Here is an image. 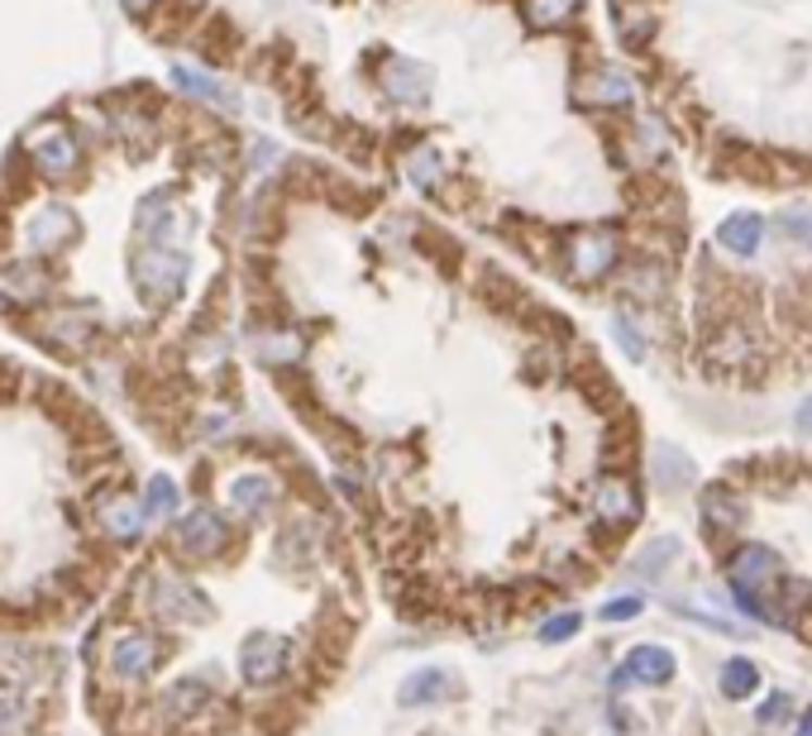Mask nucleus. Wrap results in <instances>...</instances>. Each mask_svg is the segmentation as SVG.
<instances>
[{
  "instance_id": "1",
  "label": "nucleus",
  "mask_w": 812,
  "mask_h": 736,
  "mask_svg": "<svg viewBox=\"0 0 812 736\" xmlns=\"http://www.w3.org/2000/svg\"><path fill=\"white\" fill-rule=\"evenodd\" d=\"M554 259H560L564 283L598 287L622 269V230L616 225H578V230H569L560 239Z\"/></svg>"
},
{
  "instance_id": "2",
  "label": "nucleus",
  "mask_w": 812,
  "mask_h": 736,
  "mask_svg": "<svg viewBox=\"0 0 812 736\" xmlns=\"http://www.w3.org/2000/svg\"><path fill=\"white\" fill-rule=\"evenodd\" d=\"M726 584H732L736 602H741L750 618L770 622L774 612L760 598H770L774 584H779V554H774L770 546H741L732 554V564H726Z\"/></svg>"
},
{
  "instance_id": "3",
  "label": "nucleus",
  "mask_w": 812,
  "mask_h": 736,
  "mask_svg": "<svg viewBox=\"0 0 812 736\" xmlns=\"http://www.w3.org/2000/svg\"><path fill=\"white\" fill-rule=\"evenodd\" d=\"M574 105L584 111H632L636 105V82L632 72H622L616 63H588L574 77Z\"/></svg>"
},
{
  "instance_id": "4",
  "label": "nucleus",
  "mask_w": 812,
  "mask_h": 736,
  "mask_svg": "<svg viewBox=\"0 0 812 736\" xmlns=\"http://www.w3.org/2000/svg\"><path fill=\"white\" fill-rule=\"evenodd\" d=\"M622 144H616V153H622V163H626V173H654V167H664L670 163V125H664L660 115H636L632 125L616 135Z\"/></svg>"
},
{
  "instance_id": "5",
  "label": "nucleus",
  "mask_w": 812,
  "mask_h": 736,
  "mask_svg": "<svg viewBox=\"0 0 812 736\" xmlns=\"http://www.w3.org/2000/svg\"><path fill=\"white\" fill-rule=\"evenodd\" d=\"M373 82H378V91L387 96L392 105H407V111H416V105L430 101V67L416 63V58H402V53H387L383 63H373Z\"/></svg>"
},
{
  "instance_id": "6",
  "label": "nucleus",
  "mask_w": 812,
  "mask_h": 736,
  "mask_svg": "<svg viewBox=\"0 0 812 736\" xmlns=\"http://www.w3.org/2000/svg\"><path fill=\"white\" fill-rule=\"evenodd\" d=\"M182 277H187V253L173 245H153L135 259V283L149 301H173Z\"/></svg>"
},
{
  "instance_id": "7",
  "label": "nucleus",
  "mask_w": 812,
  "mask_h": 736,
  "mask_svg": "<svg viewBox=\"0 0 812 736\" xmlns=\"http://www.w3.org/2000/svg\"><path fill=\"white\" fill-rule=\"evenodd\" d=\"M616 287H622L626 301L654 307V301H664V292H670V259H660V253H636V259H626L622 269H616Z\"/></svg>"
},
{
  "instance_id": "8",
  "label": "nucleus",
  "mask_w": 812,
  "mask_h": 736,
  "mask_svg": "<svg viewBox=\"0 0 812 736\" xmlns=\"http://www.w3.org/2000/svg\"><path fill=\"white\" fill-rule=\"evenodd\" d=\"M592 512H598L602 526L632 531L640 522V492H636V484H632V478H622V474L598 478V488H592Z\"/></svg>"
},
{
  "instance_id": "9",
  "label": "nucleus",
  "mask_w": 812,
  "mask_h": 736,
  "mask_svg": "<svg viewBox=\"0 0 812 736\" xmlns=\"http://www.w3.org/2000/svg\"><path fill=\"white\" fill-rule=\"evenodd\" d=\"M674 650L670 646H636L632 656L616 665L612 684L616 689H626V684H646V689H664V684L674 679Z\"/></svg>"
},
{
  "instance_id": "10",
  "label": "nucleus",
  "mask_w": 812,
  "mask_h": 736,
  "mask_svg": "<svg viewBox=\"0 0 812 736\" xmlns=\"http://www.w3.org/2000/svg\"><path fill=\"white\" fill-rule=\"evenodd\" d=\"M612 34L626 53H646L660 39V15L646 0H612Z\"/></svg>"
},
{
  "instance_id": "11",
  "label": "nucleus",
  "mask_w": 812,
  "mask_h": 736,
  "mask_svg": "<svg viewBox=\"0 0 812 736\" xmlns=\"http://www.w3.org/2000/svg\"><path fill=\"white\" fill-rule=\"evenodd\" d=\"M397 167H402V177L416 191H430V197H440L445 183H450V173H445V159H440V149L426 139H416V144H407L402 153H397Z\"/></svg>"
},
{
  "instance_id": "12",
  "label": "nucleus",
  "mask_w": 812,
  "mask_h": 736,
  "mask_svg": "<svg viewBox=\"0 0 812 736\" xmlns=\"http://www.w3.org/2000/svg\"><path fill=\"white\" fill-rule=\"evenodd\" d=\"M283 665H287V641H283V636L259 632V636H249V641H245V650H239V670H245L249 684H273L277 674H283Z\"/></svg>"
},
{
  "instance_id": "13",
  "label": "nucleus",
  "mask_w": 812,
  "mask_h": 736,
  "mask_svg": "<svg viewBox=\"0 0 812 736\" xmlns=\"http://www.w3.org/2000/svg\"><path fill=\"white\" fill-rule=\"evenodd\" d=\"M588 0H516L521 10V24L536 34H564L574 29V20L584 15Z\"/></svg>"
},
{
  "instance_id": "14",
  "label": "nucleus",
  "mask_w": 812,
  "mask_h": 736,
  "mask_svg": "<svg viewBox=\"0 0 812 736\" xmlns=\"http://www.w3.org/2000/svg\"><path fill=\"white\" fill-rule=\"evenodd\" d=\"M760 245H765V215L736 211L717 225V249L732 259H750V253H760Z\"/></svg>"
},
{
  "instance_id": "15",
  "label": "nucleus",
  "mask_w": 812,
  "mask_h": 736,
  "mask_svg": "<svg viewBox=\"0 0 812 736\" xmlns=\"http://www.w3.org/2000/svg\"><path fill=\"white\" fill-rule=\"evenodd\" d=\"M698 507H702V522H708L712 531H736V526H746V516H750L746 498L732 484H708Z\"/></svg>"
},
{
  "instance_id": "16",
  "label": "nucleus",
  "mask_w": 812,
  "mask_h": 736,
  "mask_svg": "<svg viewBox=\"0 0 812 736\" xmlns=\"http://www.w3.org/2000/svg\"><path fill=\"white\" fill-rule=\"evenodd\" d=\"M29 149H34V159H39V167L48 177H67L72 167H77V139L58 125H43L39 135L29 139Z\"/></svg>"
},
{
  "instance_id": "17",
  "label": "nucleus",
  "mask_w": 812,
  "mask_h": 736,
  "mask_svg": "<svg viewBox=\"0 0 812 736\" xmlns=\"http://www.w3.org/2000/svg\"><path fill=\"white\" fill-rule=\"evenodd\" d=\"M173 87L182 91V96H191V101H205V105H221V111H235L239 105V96H235V87H225L221 77H205V72H197V67H187V63H177L173 67Z\"/></svg>"
},
{
  "instance_id": "18",
  "label": "nucleus",
  "mask_w": 812,
  "mask_h": 736,
  "mask_svg": "<svg viewBox=\"0 0 812 736\" xmlns=\"http://www.w3.org/2000/svg\"><path fill=\"white\" fill-rule=\"evenodd\" d=\"M139 235H149L153 245H173V239L182 235V211L167 191H153V197L139 207Z\"/></svg>"
},
{
  "instance_id": "19",
  "label": "nucleus",
  "mask_w": 812,
  "mask_h": 736,
  "mask_svg": "<svg viewBox=\"0 0 812 736\" xmlns=\"http://www.w3.org/2000/svg\"><path fill=\"white\" fill-rule=\"evenodd\" d=\"M159 665V641L153 636H120L115 650H111V670L135 679V674H149Z\"/></svg>"
},
{
  "instance_id": "20",
  "label": "nucleus",
  "mask_w": 812,
  "mask_h": 736,
  "mask_svg": "<svg viewBox=\"0 0 812 736\" xmlns=\"http://www.w3.org/2000/svg\"><path fill=\"white\" fill-rule=\"evenodd\" d=\"M72 235H77V221H72V211H63V207H48L29 221V249H39V253L63 249Z\"/></svg>"
},
{
  "instance_id": "21",
  "label": "nucleus",
  "mask_w": 812,
  "mask_h": 736,
  "mask_svg": "<svg viewBox=\"0 0 812 736\" xmlns=\"http://www.w3.org/2000/svg\"><path fill=\"white\" fill-rule=\"evenodd\" d=\"M177 540H182V550H191V554H215L225 546V522L215 512H191L187 522L177 526Z\"/></svg>"
},
{
  "instance_id": "22",
  "label": "nucleus",
  "mask_w": 812,
  "mask_h": 736,
  "mask_svg": "<svg viewBox=\"0 0 812 736\" xmlns=\"http://www.w3.org/2000/svg\"><path fill=\"white\" fill-rule=\"evenodd\" d=\"M650 474H654V484H660L664 492H678V488L694 484V460H688L678 445H654Z\"/></svg>"
},
{
  "instance_id": "23",
  "label": "nucleus",
  "mask_w": 812,
  "mask_h": 736,
  "mask_svg": "<svg viewBox=\"0 0 812 736\" xmlns=\"http://www.w3.org/2000/svg\"><path fill=\"white\" fill-rule=\"evenodd\" d=\"M273 498H277V488H273V478H263V474H245L229 484V507L245 516H263L273 507Z\"/></svg>"
},
{
  "instance_id": "24",
  "label": "nucleus",
  "mask_w": 812,
  "mask_h": 736,
  "mask_svg": "<svg viewBox=\"0 0 812 736\" xmlns=\"http://www.w3.org/2000/svg\"><path fill=\"white\" fill-rule=\"evenodd\" d=\"M450 694V674L445 670H416L407 674V684L397 689V703L402 708H421V703H435V698Z\"/></svg>"
},
{
  "instance_id": "25",
  "label": "nucleus",
  "mask_w": 812,
  "mask_h": 736,
  "mask_svg": "<svg viewBox=\"0 0 812 736\" xmlns=\"http://www.w3.org/2000/svg\"><path fill=\"white\" fill-rule=\"evenodd\" d=\"M684 554V540L678 536H654L646 550H640V560L632 564V570L640 574V578H660V574H670V564Z\"/></svg>"
},
{
  "instance_id": "26",
  "label": "nucleus",
  "mask_w": 812,
  "mask_h": 736,
  "mask_svg": "<svg viewBox=\"0 0 812 736\" xmlns=\"http://www.w3.org/2000/svg\"><path fill=\"white\" fill-rule=\"evenodd\" d=\"M755 689H760V670H755V660H746V656L726 660V665H722V694H726V698H750Z\"/></svg>"
},
{
  "instance_id": "27",
  "label": "nucleus",
  "mask_w": 812,
  "mask_h": 736,
  "mask_svg": "<svg viewBox=\"0 0 812 736\" xmlns=\"http://www.w3.org/2000/svg\"><path fill=\"white\" fill-rule=\"evenodd\" d=\"M774 230H779L798 253H812V207H789L774 221Z\"/></svg>"
},
{
  "instance_id": "28",
  "label": "nucleus",
  "mask_w": 812,
  "mask_h": 736,
  "mask_svg": "<svg viewBox=\"0 0 812 736\" xmlns=\"http://www.w3.org/2000/svg\"><path fill=\"white\" fill-rule=\"evenodd\" d=\"M105 526H111L115 536H135V531L143 526V507H139V502H129V498L105 502Z\"/></svg>"
},
{
  "instance_id": "29",
  "label": "nucleus",
  "mask_w": 812,
  "mask_h": 736,
  "mask_svg": "<svg viewBox=\"0 0 812 736\" xmlns=\"http://www.w3.org/2000/svg\"><path fill=\"white\" fill-rule=\"evenodd\" d=\"M191 598H201V594H191L187 584H163V602H159V608L173 612V618H205V602H191Z\"/></svg>"
},
{
  "instance_id": "30",
  "label": "nucleus",
  "mask_w": 812,
  "mask_h": 736,
  "mask_svg": "<svg viewBox=\"0 0 812 736\" xmlns=\"http://www.w3.org/2000/svg\"><path fill=\"white\" fill-rule=\"evenodd\" d=\"M612 335H616V345H622L632 359H646V340H640V325H636V311H632V307H622V311H616Z\"/></svg>"
},
{
  "instance_id": "31",
  "label": "nucleus",
  "mask_w": 812,
  "mask_h": 736,
  "mask_svg": "<svg viewBox=\"0 0 812 736\" xmlns=\"http://www.w3.org/2000/svg\"><path fill=\"white\" fill-rule=\"evenodd\" d=\"M143 512H159V516L177 512V484H173V478H153L149 498H143Z\"/></svg>"
},
{
  "instance_id": "32",
  "label": "nucleus",
  "mask_w": 812,
  "mask_h": 736,
  "mask_svg": "<svg viewBox=\"0 0 812 736\" xmlns=\"http://www.w3.org/2000/svg\"><path fill=\"white\" fill-rule=\"evenodd\" d=\"M646 612V598H636V594H626V598H612V602H602L598 608V618L602 622H632Z\"/></svg>"
},
{
  "instance_id": "33",
  "label": "nucleus",
  "mask_w": 812,
  "mask_h": 736,
  "mask_svg": "<svg viewBox=\"0 0 812 736\" xmlns=\"http://www.w3.org/2000/svg\"><path fill=\"white\" fill-rule=\"evenodd\" d=\"M578 626H584V618H578V612L550 618V622L540 626V641H545V646H560V641H569V636H578Z\"/></svg>"
},
{
  "instance_id": "34",
  "label": "nucleus",
  "mask_w": 812,
  "mask_h": 736,
  "mask_svg": "<svg viewBox=\"0 0 812 736\" xmlns=\"http://www.w3.org/2000/svg\"><path fill=\"white\" fill-rule=\"evenodd\" d=\"M789 708H794V698L789 694H770L765 698V703H760V722H765V727H774V722H784V718H789Z\"/></svg>"
},
{
  "instance_id": "35",
  "label": "nucleus",
  "mask_w": 812,
  "mask_h": 736,
  "mask_svg": "<svg viewBox=\"0 0 812 736\" xmlns=\"http://www.w3.org/2000/svg\"><path fill=\"white\" fill-rule=\"evenodd\" d=\"M5 287H20V292H15V297H39V287H43V283H39V277H34V273H24V269H15V273H10V277H5Z\"/></svg>"
},
{
  "instance_id": "36",
  "label": "nucleus",
  "mask_w": 812,
  "mask_h": 736,
  "mask_svg": "<svg viewBox=\"0 0 812 736\" xmlns=\"http://www.w3.org/2000/svg\"><path fill=\"white\" fill-rule=\"evenodd\" d=\"M20 727V708L15 703H0V736H10Z\"/></svg>"
},
{
  "instance_id": "37",
  "label": "nucleus",
  "mask_w": 812,
  "mask_h": 736,
  "mask_svg": "<svg viewBox=\"0 0 812 736\" xmlns=\"http://www.w3.org/2000/svg\"><path fill=\"white\" fill-rule=\"evenodd\" d=\"M794 421H798V431H803V436H812V397H808L803 407H798V416H794Z\"/></svg>"
},
{
  "instance_id": "38",
  "label": "nucleus",
  "mask_w": 812,
  "mask_h": 736,
  "mask_svg": "<svg viewBox=\"0 0 812 736\" xmlns=\"http://www.w3.org/2000/svg\"><path fill=\"white\" fill-rule=\"evenodd\" d=\"M798 736H812V708H808L803 718H798Z\"/></svg>"
},
{
  "instance_id": "39",
  "label": "nucleus",
  "mask_w": 812,
  "mask_h": 736,
  "mask_svg": "<svg viewBox=\"0 0 812 736\" xmlns=\"http://www.w3.org/2000/svg\"><path fill=\"white\" fill-rule=\"evenodd\" d=\"M120 5H125L129 15H139V10H149V0H120Z\"/></svg>"
}]
</instances>
